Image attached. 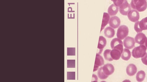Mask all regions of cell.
<instances>
[{"instance_id":"cell-10","label":"cell","mask_w":147,"mask_h":82,"mask_svg":"<svg viewBox=\"0 0 147 82\" xmlns=\"http://www.w3.org/2000/svg\"><path fill=\"white\" fill-rule=\"evenodd\" d=\"M104 62L103 58L98 53H96L93 72L96 71L99 67L104 64Z\"/></svg>"},{"instance_id":"cell-1","label":"cell","mask_w":147,"mask_h":82,"mask_svg":"<svg viewBox=\"0 0 147 82\" xmlns=\"http://www.w3.org/2000/svg\"><path fill=\"white\" fill-rule=\"evenodd\" d=\"M130 4L133 9L140 12L144 11L147 8L146 0H131Z\"/></svg>"},{"instance_id":"cell-8","label":"cell","mask_w":147,"mask_h":82,"mask_svg":"<svg viewBox=\"0 0 147 82\" xmlns=\"http://www.w3.org/2000/svg\"><path fill=\"white\" fill-rule=\"evenodd\" d=\"M127 15L129 20L132 22H136L138 21L140 18L139 13L136 10H131Z\"/></svg>"},{"instance_id":"cell-23","label":"cell","mask_w":147,"mask_h":82,"mask_svg":"<svg viewBox=\"0 0 147 82\" xmlns=\"http://www.w3.org/2000/svg\"><path fill=\"white\" fill-rule=\"evenodd\" d=\"M114 4L117 7H119L126 0H111Z\"/></svg>"},{"instance_id":"cell-24","label":"cell","mask_w":147,"mask_h":82,"mask_svg":"<svg viewBox=\"0 0 147 82\" xmlns=\"http://www.w3.org/2000/svg\"><path fill=\"white\" fill-rule=\"evenodd\" d=\"M142 62L145 65H147V53L141 58Z\"/></svg>"},{"instance_id":"cell-7","label":"cell","mask_w":147,"mask_h":82,"mask_svg":"<svg viewBox=\"0 0 147 82\" xmlns=\"http://www.w3.org/2000/svg\"><path fill=\"white\" fill-rule=\"evenodd\" d=\"M131 10L130 5L126 0L119 7V12L123 15H127Z\"/></svg>"},{"instance_id":"cell-11","label":"cell","mask_w":147,"mask_h":82,"mask_svg":"<svg viewBox=\"0 0 147 82\" xmlns=\"http://www.w3.org/2000/svg\"><path fill=\"white\" fill-rule=\"evenodd\" d=\"M120 23V19L116 16L111 17L109 22L110 26L114 28H117L119 26Z\"/></svg>"},{"instance_id":"cell-22","label":"cell","mask_w":147,"mask_h":82,"mask_svg":"<svg viewBox=\"0 0 147 82\" xmlns=\"http://www.w3.org/2000/svg\"><path fill=\"white\" fill-rule=\"evenodd\" d=\"M97 75L99 78L101 79H105L107 78L102 71V67L98 68L97 71Z\"/></svg>"},{"instance_id":"cell-16","label":"cell","mask_w":147,"mask_h":82,"mask_svg":"<svg viewBox=\"0 0 147 82\" xmlns=\"http://www.w3.org/2000/svg\"><path fill=\"white\" fill-rule=\"evenodd\" d=\"M122 52L119 50L116 49H112L110 52V55L113 60H118L119 59Z\"/></svg>"},{"instance_id":"cell-20","label":"cell","mask_w":147,"mask_h":82,"mask_svg":"<svg viewBox=\"0 0 147 82\" xmlns=\"http://www.w3.org/2000/svg\"><path fill=\"white\" fill-rule=\"evenodd\" d=\"M146 74L144 71L142 70L139 71L137 73L136 78L138 82L143 81L145 79Z\"/></svg>"},{"instance_id":"cell-6","label":"cell","mask_w":147,"mask_h":82,"mask_svg":"<svg viewBox=\"0 0 147 82\" xmlns=\"http://www.w3.org/2000/svg\"><path fill=\"white\" fill-rule=\"evenodd\" d=\"M102 71L104 75L107 78L111 75L114 71V67L111 63H107L102 67Z\"/></svg>"},{"instance_id":"cell-14","label":"cell","mask_w":147,"mask_h":82,"mask_svg":"<svg viewBox=\"0 0 147 82\" xmlns=\"http://www.w3.org/2000/svg\"><path fill=\"white\" fill-rule=\"evenodd\" d=\"M137 68L136 65L133 64H130L127 67L126 72L127 74L129 76L134 75L136 73Z\"/></svg>"},{"instance_id":"cell-19","label":"cell","mask_w":147,"mask_h":82,"mask_svg":"<svg viewBox=\"0 0 147 82\" xmlns=\"http://www.w3.org/2000/svg\"><path fill=\"white\" fill-rule=\"evenodd\" d=\"M109 19L110 16L107 13L104 12L103 14L100 32L109 23Z\"/></svg>"},{"instance_id":"cell-5","label":"cell","mask_w":147,"mask_h":82,"mask_svg":"<svg viewBox=\"0 0 147 82\" xmlns=\"http://www.w3.org/2000/svg\"><path fill=\"white\" fill-rule=\"evenodd\" d=\"M110 46L112 49L118 50L122 53L123 50V43L121 40L118 38L113 39L111 42Z\"/></svg>"},{"instance_id":"cell-25","label":"cell","mask_w":147,"mask_h":82,"mask_svg":"<svg viewBox=\"0 0 147 82\" xmlns=\"http://www.w3.org/2000/svg\"><path fill=\"white\" fill-rule=\"evenodd\" d=\"M145 46L146 47V48H147V38H146L144 44Z\"/></svg>"},{"instance_id":"cell-4","label":"cell","mask_w":147,"mask_h":82,"mask_svg":"<svg viewBox=\"0 0 147 82\" xmlns=\"http://www.w3.org/2000/svg\"><path fill=\"white\" fill-rule=\"evenodd\" d=\"M129 29L128 27L125 25L120 26L117 29V36L119 39H123L128 35Z\"/></svg>"},{"instance_id":"cell-12","label":"cell","mask_w":147,"mask_h":82,"mask_svg":"<svg viewBox=\"0 0 147 82\" xmlns=\"http://www.w3.org/2000/svg\"><path fill=\"white\" fill-rule=\"evenodd\" d=\"M147 38L144 34L142 32L138 33L135 37L136 42L140 45H144Z\"/></svg>"},{"instance_id":"cell-3","label":"cell","mask_w":147,"mask_h":82,"mask_svg":"<svg viewBox=\"0 0 147 82\" xmlns=\"http://www.w3.org/2000/svg\"><path fill=\"white\" fill-rule=\"evenodd\" d=\"M134 28L137 33L142 32L143 30H147V17L143 18L140 21L136 22L134 24Z\"/></svg>"},{"instance_id":"cell-2","label":"cell","mask_w":147,"mask_h":82,"mask_svg":"<svg viewBox=\"0 0 147 82\" xmlns=\"http://www.w3.org/2000/svg\"><path fill=\"white\" fill-rule=\"evenodd\" d=\"M146 49L144 45H140L133 49L132 51V55L136 58H142L146 54Z\"/></svg>"},{"instance_id":"cell-26","label":"cell","mask_w":147,"mask_h":82,"mask_svg":"<svg viewBox=\"0 0 147 82\" xmlns=\"http://www.w3.org/2000/svg\"></svg>"},{"instance_id":"cell-15","label":"cell","mask_w":147,"mask_h":82,"mask_svg":"<svg viewBox=\"0 0 147 82\" xmlns=\"http://www.w3.org/2000/svg\"><path fill=\"white\" fill-rule=\"evenodd\" d=\"M104 34L105 36L108 38L113 37L115 34V31L114 29L109 26L105 28L104 30Z\"/></svg>"},{"instance_id":"cell-9","label":"cell","mask_w":147,"mask_h":82,"mask_svg":"<svg viewBox=\"0 0 147 82\" xmlns=\"http://www.w3.org/2000/svg\"><path fill=\"white\" fill-rule=\"evenodd\" d=\"M135 43L134 39L130 36L127 37L123 41L124 46L129 49L133 48L135 46Z\"/></svg>"},{"instance_id":"cell-13","label":"cell","mask_w":147,"mask_h":82,"mask_svg":"<svg viewBox=\"0 0 147 82\" xmlns=\"http://www.w3.org/2000/svg\"><path fill=\"white\" fill-rule=\"evenodd\" d=\"M107 44V41L105 38L102 36H100L97 48L99 50L98 53L100 54L102 51L103 49Z\"/></svg>"},{"instance_id":"cell-21","label":"cell","mask_w":147,"mask_h":82,"mask_svg":"<svg viewBox=\"0 0 147 82\" xmlns=\"http://www.w3.org/2000/svg\"><path fill=\"white\" fill-rule=\"evenodd\" d=\"M111 50L110 49H106L105 50L103 53V56L105 59L109 61H112L113 60L112 58L110 55Z\"/></svg>"},{"instance_id":"cell-18","label":"cell","mask_w":147,"mask_h":82,"mask_svg":"<svg viewBox=\"0 0 147 82\" xmlns=\"http://www.w3.org/2000/svg\"><path fill=\"white\" fill-rule=\"evenodd\" d=\"M131 57V53L130 50L127 48H124L121 54V58L125 61L129 59Z\"/></svg>"},{"instance_id":"cell-17","label":"cell","mask_w":147,"mask_h":82,"mask_svg":"<svg viewBox=\"0 0 147 82\" xmlns=\"http://www.w3.org/2000/svg\"><path fill=\"white\" fill-rule=\"evenodd\" d=\"M118 7L114 4H111L108 8V13L111 16L115 15L118 11Z\"/></svg>"}]
</instances>
